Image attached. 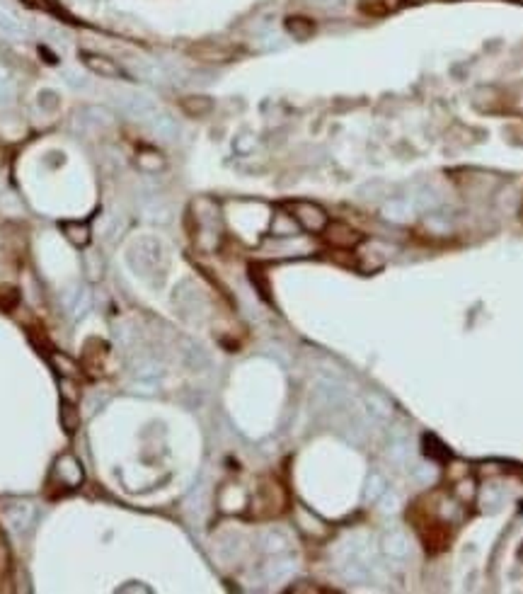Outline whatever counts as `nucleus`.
Here are the masks:
<instances>
[{"label": "nucleus", "instance_id": "nucleus-1", "mask_svg": "<svg viewBox=\"0 0 523 594\" xmlns=\"http://www.w3.org/2000/svg\"><path fill=\"white\" fill-rule=\"evenodd\" d=\"M286 209L291 212V219L298 226H303L305 230H310V233H322L325 226L330 223L325 209H320L313 202H288Z\"/></svg>", "mask_w": 523, "mask_h": 594}, {"label": "nucleus", "instance_id": "nucleus-2", "mask_svg": "<svg viewBox=\"0 0 523 594\" xmlns=\"http://www.w3.org/2000/svg\"><path fill=\"white\" fill-rule=\"evenodd\" d=\"M51 478H54V485L63 488V490H76V488H81L85 473H83V466H81V461H78L76 456H73V454H63V456H58V459H56Z\"/></svg>", "mask_w": 523, "mask_h": 594}, {"label": "nucleus", "instance_id": "nucleus-3", "mask_svg": "<svg viewBox=\"0 0 523 594\" xmlns=\"http://www.w3.org/2000/svg\"><path fill=\"white\" fill-rule=\"evenodd\" d=\"M81 61H83V66L90 68V71L95 73V76H102V78H124L126 76L124 68L104 54H90V51H83Z\"/></svg>", "mask_w": 523, "mask_h": 594}, {"label": "nucleus", "instance_id": "nucleus-4", "mask_svg": "<svg viewBox=\"0 0 523 594\" xmlns=\"http://www.w3.org/2000/svg\"><path fill=\"white\" fill-rule=\"evenodd\" d=\"M322 233H325L327 243H332L335 248H354L361 243V233L347 223H327Z\"/></svg>", "mask_w": 523, "mask_h": 594}, {"label": "nucleus", "instance_id": "nucleus-5", "mask_svg": "<svg viewBox=\"0 0 523 594\" xmlns=\"http://www.w3.org/2000/svg\"><path fill=\"white\" fill-rule=\"evenodd\" d=\"M189 54L199 61H214V63H223V61H230L235 56V49L230 46H223V44H216V41H204V44H197L189 49Z\"/></svg>", "mask_w": 523, "mask_h": 594}, {"label": "nucleus", "instance_id": "nucleus-6", "mask_svg": "<svg viewBox=\"0 0 523 594\" xmlns=\"http://www.w3.org/2000/svg\"><path fill=\"white\" fill-rule=\"evenodd\" d=\"M121 107H124V112L129 114V117L148 119V122L158 114L155 102H153L151 97H146V95H131V97L121 99Z\"/></svg>", "mask_w": 523, "mask_h": 594}, {"label": "nucleus", "instance_id": "nucleus-7", "mask_svg": "<svg viewBox=\"0 0 523 594\" xmlns=\"http://www.w3.org/2000/svg\"><path fill=\"white\" fill-rule=\"evenodd\" d=\"M104 345L99 343V340H90V343L85 345V354H83V364H85L88 374L97 378L99 374H102L104 369Z\"/></svg>", "mask_w": 523, "mask_h": 594}, {"label": "nucleus", "instance_id": "nucleus-8", "mask_svg": "<svg viewBox=\"0 0 523 594\" xmlns=\"http://www.w3.org/2000/svg\"><path fill=\"white\" fill-rule=\"evenodd\" d=\"M257 504H267V514L272 517V514H277L279 509H281L284 504V492H281V485L274 481H269L267 485L260 488V500H257Z\"/></svg>", "mask_w": 523, "mask_h": 594}, {"label": "nucleus", "instance_id": "nucleus-9", "mask_svg": "<svg viewBox=\"0 0 523 594\" xmlns=\"http://www.w3.org/2000/svg\"><path fill=\"white\" fill-rule=\"evenodd\" d=\"M32 517H34V509L27 502H15L13 507L8 509V522L15 532H25V529L32 524Z\"/></svg>", "mask_w": 523, "mask_h": 594}, {"label": "nucleus", "instance_id": "nucleus-10", "mask_svg": "<svg viewBox=\"0 0 523 594\" xmlns=\"http://www.w3.org/2000/svg\"><path fill=\"white\" fill-rule=\"evenodd\" d=\"M61 228H63V233H66V238L71 240L73 245H78V248H85L90 243V238H92L90 226L83 223V221H66Z\"/></svg>", "mask_w": 523, "mask_h": 594}, {"label": "nucleus", "instance_id": "nucleus-11", "mask_svg": "<svg viewBox=\"0 0 523 594\" xmlns=\"http://www.w3.org/2000/svg\"><path fill=\"white\" fill-rule=\"evenodd\" d=\"M383 216L388 221H395V223H405L412 216V204L405 199H393L383 207Z\"/></svg>", "mask_w": 523, "mask_h": 594}, {"label": "nucleus", "instance_id": "nucleus-12", "mask_svg": "<svg viewBox=\"0 0 523 594\" xmlns=\"http://www.w3.org/2000/svg\"><path fill=\"white\" fill-rule=\"evenodd\" d=\"M383 548L393 558H405L407 551H410V544H407V536L403 532H390L383 541Z\"/></svg>", "mask_w": 523, "mask_h": 594}, {"label": "nucleus", "instance_id": "nucleus-13", "mask_svg": "<svg viewBox=\"0 0 523 594\" xmlns=\"http://www.w3.org/2000/svg\"><path fill=\"white\" fill-rule=\"evenodd\" d=\"M151 129L155 131V134L160 136V139H165V141H170V139H174V136L179 134V129H177V124H174V119L167 117V114H160V112H158L155 117L151 119Z\"/></svg>", "mask_w": 523, "mask_h": 594}, {"label": "nucleus", "instance_id": "nucleus-14", "mask_svg": "<svg viewBox=\"0 0 523 594\" xmlns=\"http://www.w3.org/2000/svg\"><path fill=\"white\" fill-rule=\"evenodd\" d=\"M286 29H288V34L293 36V39H308V36H313L315 25L310 22L308 18H298V15H295V18L286 20Z\"/></svg>", "mask_w": 523, "mask_h": 594}, {"label": "nucleus", "instance_id": "nucleus-15", "mask_svg": "<svg viewBox=\"0 0 523 594\" xmlns=\"http://www.w3.org/2000/svg\"><path fill=\"white\" fill-rule=\"evenodd\" d=\"M61 427L66 429L68 434H73L78 427H81V415H78V410H76V403L63 401V406H61Z\"/></svg>", "mask_w": 523, "mask_h": 594}, {"label": "nucleus", "instance_id": "nucleus-16", "mask_svg": "<svg viewBox=\"0 0 523 594\" xmlns=\"http://www.w3.org/2000/svg\"><path fill=\"white\" fill-rule=\"evenodd\" d=\"M136 165L146 172H158L165 167V160H162V156L155 153V151H141V153L136 156Z\"/></svg>", "mask_w": 523, "mask_h": 594}, {"label": "nucleus", "instance_id": "nucleus-17", "mask_svg": "<svg viewBox=\"0 0 523 594\" xmlns=\"http://www.w3.org/2000/svg\"><path fill=\"white\" fill-rule=\"evenodd\" d=\"M291 572H293V560H274V563H269L267 565V577L269 580H284V577L286 575H291Z\"/></svg>", "mask_w": 523, "mask_h": 594}, {"label": "nucleus", "instance_id": "nucleus-18", "mask_svg": "<svg viewBox=\"0 0 523 594\" xmlns=\"http://www.w3.org/2000/svg\"><path fill=\"white\" fill-rule=\"evenodd\" d=\"M184 112L192 114V117H202V114H206L211 109V99L209 97H187L182 102Z\"/></svg>", "mask_w": 523, "mask_h": 594}, {"label": "nucleus", "instance_id": "nucleus-19", "mask_svg": "<svg viewBox=\"0 0 523 594\" xmlns=\"http://www.w3.org/2000/svg\"><path fill=\"white\" fill-rule=\"evenodd\" d=\"M0 29L8 32V34H13V36H22L25 34L22 22H20L18 18H13V15L3 13V10H0Z\"/></svg>", "mask_w": 523, "mask_h": 594}, {"label": "nucleus", "instance_id": "nucleus-20", "mask_svg": "<svg viewBox=\"0 0 523 594\" xmlns=\"http://www.w3.org/2000/svg\"><path fill=\"white\" fill-rule=\"evenodd\" d=\"M58 388H61V396H63V401H68V403H76L78 398H81V386H78V383L73 381V378H66V376H63L61 381H58Z\"/></svg>", "mask_w": 523, "mask_h": 594}, {"label": "nucleus", "instance_id": "nucleus-21", "mask_svg": "<svg viewBox=\"0 0 523 594\" xmlns=\"http://www.w3.org/2000/svg\"><path fill=\"white\" fill-rule=\"evenodd\" d=\"M54 366L58 371H61L63 376H73L76 374V364H73V359L71 357H66V354H61V352H56L54 354Z\"/></svg>", "mask_w": 523, "mask_h": 594}, {"label": "nucleus", "instance_id": "nucleus-22", "mask_svg": "<svg viewBox=\"0 0 523 594\" xmlns=\"http://www.w3.org/2000/svg\"><path fill=\"white\" fill-rule=\"evenodd\" d=\"M383 492H385V483H383V478L373 476V478H371V483H368V497H371V500H378V497L383 495Z\"/></svg>", "mask_w": 523, "mask_h": 594}, {"label": "nucleus", "instance_id": "nucleus-23", "mask_svg": "<svg viewBox=\"0 0 523 594\" xmlns=\"http://www.w3.org/2000/svg\"><path fill=\"white\" fill-rule=\"evenodd\" d=\"M85 311H88V291H81L78 303L73 306V313H76V318H81V315H85Z\"/></svg>", "mask_w": 523, "mask_h": 594}, {"label": "nucleus", "instance_id": "nucleus-24", "mask_svg": "<svg viewBox=\"0 0 523 594\" xmlns=\"http://www.w3.org/2000/svg\"><path fill=\"white\" fill-rule=\"evenodd\" d=\"M267 544H269V548H272V551H279V548H284V546H286V539H284V536H279V534H269L267 536Z\"/></svg>", "mask_w": 523, "mask_h": 594}, {"label": "nucleus", "instance_id": "nucleus-25", "mask_svg": "<svg viewBox=\"0 0 523 594\" xmlns=\"http://www.w3.org/2000/svg\"><path fill=\"white\" fill-rule=\"evenodd\" d=\"M22 3H27V5H36V8H41V3H44V0H22Z\"/></svg>", "mask_w": 523, "mask_h": 594}]
</instances>
